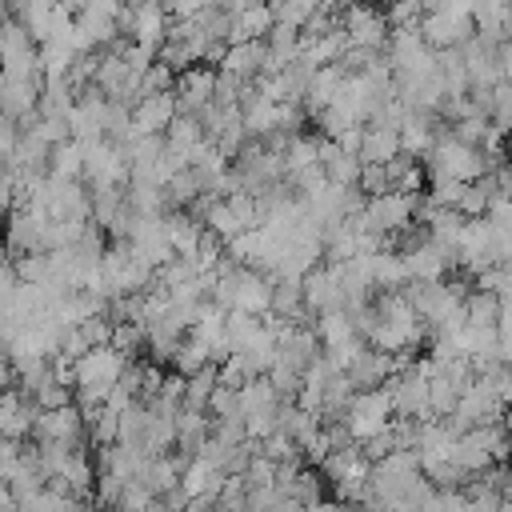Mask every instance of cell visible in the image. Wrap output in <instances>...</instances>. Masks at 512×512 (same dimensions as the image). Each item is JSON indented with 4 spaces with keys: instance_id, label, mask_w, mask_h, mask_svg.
<instances>
[{
    "instance_id": "4316f807",
    "label": "cell",
    "mask_w": 512,
    "mask_h": 512,
    "mask_svg": "<svg viewBox=\"0 0 512 512\" xmlns=\"http://www.w3.org/2000/svg\"><path fill=\"white\" fill-rule=\"evenodd\" d=\"M488 128H492V116H464V120H452V136L464 140V144H472V148L484 144Z\"/></svg>"
},
{
    "instance_id": "d6a6232c",
    "label": "cell",
    "mask_w": 512,
    "mask_h": 512,
    "mask_svg": "<svg viewBox=\"0 0 512 512\" xmlns=\"http://www.w3.org/2000/svg\"><path fill=\"white\" fill-rule=\"evenodd\" d=\"M504 268H508V272H512V252H508V256H504Z\"/></svg>"
},
{
    "instance_id": "e0dca14e",
    "label": "cell",
    "mask_w": 512,
    "mask_h": 512,
    "mask_svg": "<svg viewBox=\"0 0 512 512\" xmlns=\"http://www.w3.org/2000/svg\"><path fill=\"white\" fill-rule=\"evenodd\" d=\"M464 308H468V324H476V328H500V312H504V300H500L496 292H488V288H476V292H468Z\"/></svg>"
},
{
    "instance_id": "ffe728a7",
    "label": "cell",
    "mask_w": 512,
    "mask_h": 512,
    "mask_svg": "<svg viewBox=\"0 0 512 512\" xmlns=\"http://www.w3.org/2000/svg\"><path fill=\"white\" fill-rule=\"evenodd\" d=\"M208 364H212V348H208L204 340H196V336H184L180 348H176V356H172V368H176L180 376H196V372L208 368Z\"/></svg>"
},
{
    "instance_id": "e575fe53",
    "label": "cell",
    "mask_w": 512,
    "mask_h": 512,
    "mask_svg": "<svg viewBox=\"0 0 512 512\" xmlns=\"http://www.w3.org/2000/svg\"><path fill=\"white\" fill-rule=\"evenodd\" d=\"M212 512H216V508H212Z\"/></svg>"
},
{
    "instance_id": "ba28073f",
    "label": "cell",
    "mask_w": 512,
    "mask_h": 512,
    "mask_svg": "<svg viewBox=\"0 0 512 512\" xmlns=\"http://www.w3.org/2000/svg\"><path fill=\"white\" fill-rule=\"evenodd\" d=\"M176 116H180V96L176 92H156V96H144L132 108V128H136V136H164Z\"/></svg>"
},
{
    "instance_id": "1f68e13d",
    "label": "cell",
    "mask_w": 512,
    "mask_h": 512,
    "mask_svg": "<svg viewBox=\"0 0 512 512\" xmlns=\"http://www.w3.org/2000/svg\"><path fill=\"white\" fill-rule=\"evenodd\" d=\"M308 512H348V508H344V500H316V504H308Z\"/></svg>"
},
{
    "instance_id": "6da1fadb",
    "label": "cell",
    "mask_w": 512,
    "mask_h": 512,
    "mask_svg": "<svg viewBox=\"0 0 512 512\" xmlns=\"http://www.w3.org/2000/svg\"><path fill=\"white\" fill-rule=\"evenodd\" d=\"M428 172H432V180H464V184H472V180L492 172V160L484 156V148H472V144H464V140H456L448 132V136H440L432 144Z\"/></svg>"
},
{
    "instance_id": "7a4b0ae2",
    "label": "cell",
    "mask_w": 512,
    "mask_h": 512,
    "mask_svg": "<svg viewBox=\"0 0 512 512\" xmlns=\"http://www.w3.org/2000/svg\"><path fill=\"white\" fill-rule=\"evenodd\" d=\"M392 412H396V404H392L388 384H380V388H360L356 400H352V408L344 412V424H348L352 440L364 444V440L380 436V432L392 424Z\"/></svg>"
},
{
    "instance_id": "52a82bcc",
    "label": "cell",
    "mask_w": 512,
    "mask_h": 512,
    "mask_svg": "<svg viewBox=\"0 0 512 512\" xmlns=\"http://www.w3.org/2000/svg\"><path fill=\"white\" fill-rule=\"evenodd\" d=\"M216 84H220V68H212V64L184 68L180 80H176L180 112H204V108L216 100Z\"/></svg>"
},
{
    "instance_id": "cb8c5ba5",
    "label": "cell",
    "mask_w": 512,
    "mask_h": 512,
    "mask_svg": "<svg viewBox=\"0 0 512 512\" xmlns=\"http://www.w3.org/2000/svg\"><path fill=\"white\" fill-rule=\"evenodd\" d=\"M88 432L96 440V448H108V444H120V412H112L108 404L96 412V420H88Z\"/></svg>"
},
{
    "instance_id": "5bb4252c",
    "label": "cell",
    "mask_w": 512,
    "mask_h": 512,
    "mask_svg": "<svg viewBox=\"0 0 512 512\" xmlns=\"http://www.w3.org/2000/svg\"><path fill=\"white\" fill-rule=\"evenodd\" d=\"M400 152H404L400 128H392V124H372V128L364 132V148H360V160H364V164H388V160H396Z\"/></svg>"
},
{
    "instance_id": "484cf974",
    "label": "cell",
    "mask_w": 512,
    "mask_h": 512,
    "mask_svg": "<svg viewBox=\"0 0 512 512\" xmlns=\"http://www.w3.org/2000/svg\"><path fill=\"white\" fill-rule=\"evenodd\" d=\"M244 476H248V488H252V492H256V488H276V476H280V464H276L272 456H264V452H256Z\"/></svg>"
},
{
    "instance_id": "603a6c76",
    "label": "cell",
    "mask_w": 512,
    "mask_h": 512,
    "mask_svg": "<svg viewBox=\"0 0 512 512\" xmlns=\"http://www.w3.org/2000/svg\"><path fill=\"white\" fill-rule=\"evenodd\" d=\"M172 84H176V68L156 56V64L140 76V100H144V96H156V92H172ZM140 100H136V104H140Z\"/></svg>"
},
{
    "instance_id": "836d02e7",
    "label": "cell",
    "mask_w": 512,
    "mask_h": 512,
    "mask_svg": "<svg viewBox=\"0 0 512 512\" xmlns=\"http://www.w3.org/2000/svg\"><path fill=\"white\" fill-rule=\"evenodd\" d=\"M508 196H512V192H508Z\"/></svg>"
},
{
    "instance_id": "f546056e",
    "label": "cell",
    "mask_w": 512,
    "mask_h": 512,
    "mask_svg": "<svg viewBox=\"0 0 512 512\" xmlns=\"http://www.w3.org/2000/svg\"><path fill=\"white\" fill-rule=\"evenodd\" d=\"M460 196H464V180H432V192H428L432 204H440V208H460Z\"/></svg>"
},
{
    "instance_id": "4fadbf2b",
    "label": "cell",
    "mask_w": 512,
    "mask_h": 512,
    "mask_svg": "<svg viewBox=\"0 0 512 512\" xmlns=\"http://www.w3.org/2000/svg\"><path fill=\"white\" fill-rule=\"evenodd\" d=\"M436 140H440L436 116H432V112H408V120L400 124V144H404V152H408V156H428Z\"/></svg>"
},
{
    "instance_id": "f1b7e54d",
    "label": "cell",
    "mask_w": 512,
    "mask_h": 512,
    "mask_svg": "<svg viewBox=\"0 0 512 512\" xmlns=\"http://www.w3.org/2000/svg\"><path fill=\"white\" fill-rule=\"evenodd\" d=\"M364 196H380V192H392V180H388V168L384 164H364L360 168V184H356Z\"/></svg>"
},
{
    "instance_id": "8992f818",
    "label": "cell",
    "mask_w": 512,
    "mask_h": 512,
    "mask_svg": "<svg viewBox=\"0 0 512 512\" xmlns=\"http://www.w3.org/2000/svg\"><path fill=\"white\" fill-rule=\"evenodd\" d=\"M84 412H80V404H64V408H52V412H40L36 416V428H32V436L44 444V440H56V444H68V448H76L80 444V436H84Z\"/></svg>"
},
{
    "instance_id": "d6986e66",
    "label": "cell",
    "mask_w": 512,
    "mask_h": 512,
    "mask_svg": "<svg viewBox=\"0 0 512 512\" xmlns=\"http://www.w3.org/2000/svg\"><path fill=\"white\" fill-rule=\"evenodd\" d=\"M260 332H264V316L240 312V308L228 312V344H232V352H244Z\"/></svg>"
},
{
    "instance_id": "d4e9b609",
    "label": "cell",
    "mask_w": 512,
    "mask_h": 512,
    "mask_svg": "<svg viewBox=\"0 0 512 512\" xmlns=\"http://www.w3.org/2000/svg\"><path fill=\"white\" fill-rule=\"evenodd\" d=\"M260 452H264V456H272L276 464L300 460V444H296V440H292V436H288L284 428H276V432H272L268 440H260Z\"/></svg>"
},
{
    "instance_id": "44dd1931",
    "label": "cell",
    "mask_w": 512,
    "mask_h": 512,
    "mask_svg": "<svg viewBox=\"0 0 512 512\" xmlns=\"http://www.w3.org/2000/svg\"><path fill=\"white\" fill-rule=\"evenodd\" d=\"M316 164H320V140H312V136H292V144H288V152H284L288 176H296V172H304V168H316Z\"/></svg>"
},
{
    "instance_id": "9c48e42d",
    "label": "cell",
    "mask_w": 512,
    "mask_h": 512,
    "mask_svg": "<svg viewBox=\"0 0 512 512\" xmlns=\"http://www.w3.org/2000/svg\"><path fill=\"white\" fill-rule=\"evenodd\" d=\"M276 28V12L268 0H256L248 4L244 12L232 16V32H228V44H244V40H268V32Z\"/></svg>"
},
{
    "instance_id": "2e32d148",
    "label": "cell",
    "mask_w": 512,
    "mask_h": 512,
    "mask_svg": "<svg viewBox=\"0 0 512 512\" xmlns=\"http://www.w3.org/2000/svg\"><path fill=\"white\" fill-rule=\"evenodd\" d=\"M84 152H88V144H80V140L56 144L52 156H48V176H56V180H76V176H84Z\"/></svg>"
},
{
    "instance_id": "4dcf8cb0",
    "label": "cell",
    "mask_w": 512,
    "mask_h": 512,
    "mask_svg": "<svg viewBox=\"0 0 512 512\" xmlns=\"http://www.w3.org/2000/svg\"><path fill=\"white\" fill-rule=\"evenodd\" d=\"M288 496H296V500H304V504H316V500H320V480H316V472L300 468V472L292 476V492H288Z\"/></svg>"
},
{
    "instance_id": "30bf717a",
    "label": "cell",
    "mask_w": 512,
    "mask_h": 512,
    "mask_svg": "<svg viewBox=\"0 0 512 512\" xmlns=\"http://www.w3.org/2000/svg\"><path fill=\"white\" fill-rule=\"evenodd\" d=\"M264 60H268V40H244V44H228L224 60H220V72H232L240 80H256L264 72Z\"/></svg>"
},
{
    "instance_id": "3957f363",
    "label": "cell",
    "mask_w": 512,
    "mask_h": 512,
    "mask_svg": "<svg viewBox=\"0 0 512 512\" xmlns=\"http://www.w3.org/2000/svg\"><path fill=\"white\" fill-rule=\"evenodd\" d=\"M340 24L348 32V40L356 48H376V52H388V40H392V24L384 12L368 8V4H344L340 8Z\"/></svg>"
},
{
    "instance_id": "5b68a950",
    "label": "cell",
    "mask_w": 512,
    "mask_h": 512,
    "mask_svg": "<svg viewBox=\"0 0 512 512\" xmlns=\"http://www.w3.org/2000/svg\"><path fill=\"white\" fill-rule=\"evenodd\" d=\"M168 28H172V16L164 8V0H140L132 4V28H128V40L160 52L164 40H168Z\"/></svg>"
},
{
    "instance_id": "9a60e30c",
    "label": "cell",
    "mask_w": 512,
    "mask_h": 512,
    "mask_svg": "<svg viewBox=\"0 0 512 512\" xmlns=\"http://www.w3.org/2000/svg\"><path fill=\"white\" fill-rule=\"evenodd\" d=\"M168 236H172L176 256L196 260L200 240H204V220L200 216H188V212H168Z\"/></svg>"
},
{
    "instance_id": "83f0119b",
    "label": "cell",
    "mask_w": 512,
    "mask_h": 512,
    "mask_svg": "<svg viewBox=\"0 0 512 512\" xmlns=\"http://www.w3.org/2000/svg\"><path fill=\"white\" fill-rule=\"evenodd\" d=\"M424 12H428V4H424V0H392L384 16H388V24H392V28H408V24H420V16H424Z\"/></svg>"
},
{
    "instance_id": "ac0fdd59",
    "label": "cell",
    "mask_w": 512,
    "mask_h": 512,
    "mask_svg": "<svg viewBox=\"0 0 512 512\" xmlns=\"http://www.w3.org/2000/svg\"><path fill=\"white\" fill-rule=\"evenodd\" d=\"M204 228H212L224 244H232L240 232H248V228H244V220L236 216V208H232L228 200H220V196L208 204V212H204Z\"/></svg>"
},
{
    "instance_id": "277c9868",
    "label": "cell",
    "mask_w": 512,
    "mask_h": 512,
    "mask_svg": "<svg viewBox=\"0 0 512 512\" xmlns=\"http://www.w3.org/2000/svg\"><path fill=\"white\" fill-rule=\"evenodd\" d=\"M420 32L428 40V48L444 52V48H464L472 36H476V20L472 16H452V12H440V8H428L420 16Z\"/></svg>"
},
{
    "instance_id": "8fae6325",
    "label": "cell",
    "mask_w": 512,
    "mask_h": 512,
    "mask_svg": "<svg viewBox=\"0 0 512 512\" xmlns=\"http://www.w3.org/2000/svg\"><path fill=\"white\" fill-rule=\"evenodd\" d=\"M320 164H324V172H328L332 184H340V188H356V184H360L364 160L352 156V152H344V148H340L336 140H328V136H320Z\"/></svg>"
},
{
    "instance_id": "7c38bea8",
    "label": "cell",
    "mask_w": 512,
    "mask_h": 512,
    "mask_svg": "<svg viewBox=\"0 0 512 512\" xmlns=\"http://www.w3.org/2000/svg\"><path fill=\"white\" fill-rule=\"evenodd\" d=\"M316 336H320L324 352H332V348H348V344H356V340H360V328H356V316H352L348 308H332V312H320V320H316Z\"/></svg>"
},
{
    "instance_id": "7402d4cb",
    "label": "cell",
    "mask_w": 512,
    "mask_h": 512,
    "mask_svg": "<svg viewBox=\"0 0 512 512\" xmlns=\"http://www.w3.org/2000/svg\"><path fill=\"white\" fill-rule=\"evenodd\" d=\"M112 348H116V352H124V356H132V352L148 348V324H140V320H116Z\"/></svg>"
}]
</instances>
